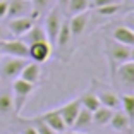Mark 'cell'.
<instances>
[{"mask_svg":"<svg viewBox=\"0 0 134 134\" xmlns=\"http://www.w3.org/2000/svg\"><path fill=\"white\" fill-rule=\"evenodd\" d=\"M35 84L28 83V81H24V79L17 77L12 81V96H14V114L19 115L23 112L24 105L28 103V98L33 95V91H35Z\"/></svg>","mask_w":134,"mask_h":134,"instance_id":"obj_1","label":"cell"},{"mask_svg":"<svg viewBox=\"0 0 134 134\" xmlns=\"http://www.w3.org/2000/svg\"><path fill=\"white\" fill-rule=\"evenodd\" d=\"M29 59H19V57H2L0 59V79L12 83L14 79L19 77L23 67L28 64Z\"/></svg>","mask_w":134,"mask_h":134,"instance_id":"obj_2","label":"cell"},{"mask_svg":"<svg viewBox=\"0 0 134 134\" xmlns=\"http://www.w3.org/2000/svg\"><path fill=\"white\" fill-rule=\"evenodd\" d=\"M105 48H107L108 60H110V64H112V69H115L117 65H120V64L127 62V60L131 59V47L119 43L114 38L105 40Z\"/></svg>","mask_w":134,"mask_h":134,"instance_id":"obj_3","label":"cell"},{"mask_svg":"<svg viewBox=\"0 0 134 134\" xmlns=\"http://www.w3.org/2000/svg\"><path fill=\"white\" fill-rule=\"evenodd\" d=\"M62 23H64V14L62 10H60L59 5H55V7H52L50 10L47 12V17H45V33H47V38L48 41H50L52 45L55 43L57 40V35H59L60 28H62Z\"/></svg>","mask_w":134,"mask_h":134,"instance_id":"obj_4","label":"cell"},{"mask_svg":"<svg viewBox=\"0 0 134 134\" xmlns=\"http://www.w3.org/2000/svg\"><path fill=\"white\" fill-rule=\"evenodd\" d=\"M0 53L9 57H19V59H29V48L21 38H9L0 41Z\"/></svg>","mask_w":134,"mask_h":134,"instance_id":"obj_5","label":"cell"},{"mask_svg":"<svg viewBox=\"0 0 134 134\" xmlns=\"http://www.w3.org/2000/svg\"><path fill=\"white\" fill-rule=\"evenodd\" d=\"M114 72H115V76H117L122 90H126V91L134 90V62L132 60H127V62L117 65L114 69Z\"/></svg>","mask_w":134,"mask_h":134,"instance_id":"obj_6","label":"cell"},{"mask_svg":"<svg viewBox=\"0 0 134 134\" xmlns=\"http://www.w3.org/2000/svg\"><path fill=\"white\" fill-rule=\"evenodd\" d=\"M35 23L36 21L33 19L31 16H23V17L7 19V24H5V26H7V29H9L12 38H21L23 35H26V33L29 31V28H31Z\"/></svg>","mask_w":134,"mask_h":134,"instance_id":"obj_7","label":"cell"},{"mask_svg":"<svg viewBox=\"0 0 134 134\" xmlns=\"http://www.w3.org/2000/svg\"><path fill=\"white\" fill-rule=\"evenodd\" d=\"M28 48H29V60L38 62V64H43L52 57L53 45H52L48 40H45V41H38V43L29 45Z\"/></svg>","mask_w":134,"mask_h":134,"instance_id":"obj_8","label":"cell"},{"mask_svg":"<svg viewBox=\"0 0 134 134\" xmlns=\"http://www.w3.org/2000/svg\"><path fill=\"white\" fill-rule=\"evenodd\" d=\"M38 117L41 119L47 126H50L57 134H62V132H65V131H67V126H65V122H64V119H62V115H60L59 108L43 112V114H40Z\"/></svg>","mask_w":134,"mask_h":134,"instance_id":"obj_9","label":"cell"},{"mask_svg":"<svg viewBox=\"0 0 134 134\" xmlns=\"http://www.w3.org/2000/svg\"><path fill=\"white\" fill-rule=\"evenodd\" d=\"M90 17H91V14L88 10H84V12H79V14L71 16V19H67L72 38H79L84 33V29L88 28V23H90Z\"/></svg>","mask_w":134,"mask_h":134,"instance_id":"obj_10","label":"cell"},{"mask_svg":"<svg viewBox=\"0 0 134 134\" xmlns=\"http://www.w3.org/2000/svg\"><path fill=\"white\" fill-rule=\"evenodd\" d=\"M79 110H81V100H79V98L71 100V102H67L65 105L59 107V112H60V115H62V119H64V122H65L67 129L72 127V124H74V120H76V117H77Z\"/></svg>","mask_w":134,"mask_h":134,"instance_id":"obj_11","label":"cell"},{"mask_svg":"<svg viewBox=\"0 0 134 134\" xmlns=\"http://www.w3.org/2000/svg\"><path fill=\"white\" fill-rule=\"evenodd\" d=\"M31 2L29 0H9L7 17L5 19H14V17H23L31 14Z\"/></svg>","mask_w":134,"mask_h":134,"instance_id":"obj_12","label":"cell"},{"mask_svg":"<svg viewBox=\"0 0 134 134\" xmlns=\"http://www.w3.org/2000/svg\"><path fill=\"white\" fill-rule=\"evenodd\" d=\"M96 95H98V100L103 107H108L112 110L120 108V96L115 91L108 90V88H100V90H96Z\"/></svg>","mask_w":134,"mask_h":134,"instance_id":"obj_13","label":"cell"},{"mask_svg":"<svg viewBox=\"0 0 134 134\" xmlns=\"http://www.w3.org/2000/svg\"><path fill=\"white\" fill-rule=\"evenodd\" d=\"M19 77L36 86V84L40 83V79H41V67H40V64L38 62H33V60H31V62L28 60V64L23 67Z\"/></svg>","mask_w":134,"mask_h":134,"instance_id":"obj_14","label":"cell"},{"mask_svg":"<svg viewBox=\"0 0 134 134\" xmlns=\"http://www.w3.org/2000/svg\"><path fill=\"white\" fill-rule=\"evenodd\" d=\"M112 38L122 45L134 47V29L131 26H117L112 33Z\"/></svg>","mask_w":134,"mask_h":134,"instance_id":"obj_15","label":"cell"},{"mask_svg":"<svg viewBox=\"0 0 134 134\" xmlns=\"http://www.w3.org/2000/svg\"><path fill=\"white\" fill-rule=\"evenodd\" d=\"M21 40H23L24 43L29 47V45L38 43V41H45V40H48V38H47V33H45V28H43V26H40V24L35 23L31 28H29V31L26 33V35L21 36Z\"/></svg>","mask_w":134,"mask_h":134,"instance_id":"obj_16","label":"cell"},{"mask_svg":"<svg viewBox=\"0 0 134 134\" xmlns=\"http://www.w3.org/2000/svg\"><path fill=\"white\" fill-rule=\"evenodd\" d=\"M14 112V96L12 90L2 88L0 90V115H9Z\"/></svg>","mask_w":134,"mask_h":134,"instance_id":"obj_17","label":"cell"},{"mask_svg":"<svg viewBox=\"0 0 134 134\" xmlns=\"http://www.w3.org/2000/svg\"><path fill=\"white\" fill-rule=\"evenodd\" d=\"M91 126H93V112L84 108V107H81V110H79L72 127H74L76 131H83V129H88V127H91Z\"/></svg>","mask_w":134,"mask_h":134,"instance_id":"obj_18","label":"cell"},{"mask_svg":"<svg viewBox=\"0 0 134 134\" xmlns=\"http://www.w3.org/2000/svg\"><path fill=\"white\" fill-rule=\"evenodd\" d=\"M79 100H81V107H84V108H88V110H91V112H95L96 108L102 105L100 100H98V95H96V90H93V88L84 91L83 95L79 96Z\"/></svg>","mask_w":134,"mask_h":134,"instance_id":"obj_19","label":"cell"},{"mask_svg":"<svg viewBox=\"0 0 134 134\" xmlns=\"http://www.w3.org/2000/svg\"><path fill=\"white\" fill-rule=\"evenodd\" d=\"M71 40H72L71 28H69V23H67V19H64L62 28H60L59 35H57V40H55V43H53V47H57L59 50H64L65 47H69Z\"/></svg>","mask_w":134,"mask_h":134,"instance_id":"obj_20","label":"cell"},{"mask_svg":"<svg viewBox=\"0 0 134 134\" xmlns=\"http://www.w3.org/2000/svg\"><path fill=\"white\" fill-rule=\"evenodd\" d=\"M108 124H110V127H112L114 131H119V132H122V131H126L127 127L131 126V119L127 117V115L124 114V112L115 110Z\"/></svg>","mask_w":134,"mask_h":134,"instance_id":"obj_21","label":"cell"},{"mask_svg":"<svg viewBox=\"0 0 134 134\" xmlns=\"http://www.w3.org/2000/svg\"><path fill=\"white\" fill-rule=\"evenodd\" d=\"M114 112L115 110H112V108H108V107L100 105L98 108L93 112V124H96V126H107V124L110 122Z\"/></svg>","mask_w":134,"mask_h":134,"instance_id":"obj_22","label":"cell"},{"mask_svg":"<svg viewBox=\"0 0 134 134\" xmlns=\"http://www.w3.org/2000/svg\"><path fill=\"white\" fill-rule=\"evenodd\" d=\"M52 5H53V0H31V7L33 9H31V14H29V16L36 21L40 17V14L50 10Z\"/></svg>","mask_w":134,"mask_h":134,"instance_id":"obj_23","label":"cell"},{"mask_svg":"<svg viewBox=\"0 0 134 134\" xmlns=\"http://www.w3.org/2000/svg\"><path fill=\"white\" fill-rule=\"evenodd\" d=\"M120 107L127 117L134 119V93H124L120 96Z\"/></svg>","mask_w":134,"mask_h":134,"instance_id":"obj_24","label":"cell"},{"mask_svg":"<svg viewBox=\"0 0 134 134\" xmlns=\"http://www.w3.org/2000/svg\"><path fill=\"white\" fill-rule=\"evenodd\" d=\"M90 9V0H69L67 4V14L69 16H74V14H79V12H84Z\"/></svg>","mask_w":134,"mask_h":134,"instance_id":"obj_25","label":"cell"},{"mask_svg":"<svg viewBox=\"0 0 134 134\" xmlns=\"http://www.w3.org/2000/svg\"><path fill=\"white\" fill-rule=\"evenodd\" d=\"M120 10H122V2H117V4H110V5H103V7L95 9L96 14H98V16H103V17L115 16V14H119Z\"/></svg>","mask_w":134,"mask_h":134,"instance_id":"obj_26","label":"cell"},{"mask_svg":"<svg viewBox=\"0 0 134 134\" xmlns=\"http://www.w3.org/2000/svg\"><path fill=\"white\" fill-rule=\"evenodd\" d=\"M26 122H28V124H31V126L35 127L36 131H38V134H57L55 131L52 129L50 126H47V124H45L43 120H41V119L38 117V115H36L35 119H29V120H26Z\"/></svg>","mask_w":134,"mask_h":134,"instance_id":"obj_27","label":"cell"},{"mask_svg":"<svg viewBox=\"0 0 134 134\" xmlns=\"http://www.w3.org/2000/svg\"><path fill=\"white\" fill-rule=\"evenodd\" d=\"M119 0H90V7L91 9H98L103 5H110V4H117Z\"/></svg>","mask_w":134,"mask_h":134,"instance_id":"obj_28","label":"cell"},{"mask_svg":"<svg viewBox=\"0 0 134 134\" xmlns=\"http://www.w3.org/2000/svg\"><path fill=\"white\" fill-rule=\"evenodd\" d=\"M7 9H9V0H0V19L7 17Z\"/></svg>","mask_w":134,"mask_h":134,"instance_id":"obj_29","label":"cell"},{"mask_svg":"<svg viewBox=\"0 0 134 134\" xmlns=\"http://www.w3.org/2000/svg\"><path fill=\"white\" fill-rule=\"evenodd\" d=\"M9 38H12V36H10V33H9L7 26L0 24V41H4V40H9Z\"/></svg>","mask_w":134,"mask_h":134,"instance_id":"obj_30","label":"cell"},{"mask_svg":"<svg viewBox=\"0 0 134 134\" xmlns=\"http://www.w3.org/2000/svg\"><path fill=\"white\" fill-rule=\"evenodd\" d=\"M26 124H28V122H26ZM21 134H38V131H36L31 124H28L26 127H23V129H21Z\"/></svg>","mask_w":134,"mask_h":134,"instance_id":"obj_31","label":"cell"},{"mask_svg":"<svg viewBox=\"0 0 134 134\" xmlns=\"http://www.w3.org/2000/svg\"><path fill=\"white\" fill-rule=\"evenodd\" d=\"M62 134H83V132H79V131H65Z\"/></svg>","mask_w":134,"mask_h":134,"instance_id":"obj_32","label":"cell"},{"mask_svg":"<svg viewBox=\"0 0 134 134\" xmlns=\"http://www.w3.org/2000/svg\"><path fill=\"white\" fill-rule=\"evenodd\" d=\"M129 60H132V62H134V47H131V59Z\"/></svg>","mask_w":134,"mask_h":134,"instance_id":"obj_33","label":"cell"},{"mask_svg":"<svg viewBox=\"0 0 134 134\" xmlns=\"http://www.w3.org/2000/svg\"><path fill=\"white\" fill-rule=\"evenodd\" d=\"M119 2H122V4H124V2H129V0H119Z\"/></svg>","mask_w":134,"mask_h":134,"instance_id":"obj_34","label":"cell"},{"mask_svg":"<svg viewBox=\"0 0 134 134\" xmlns=\"http://www.w3.org/2000/svg\"><path fill=\"white\" fill-rule=\"evenodd\" d=\"M131 28H132V29H134V24H132V26H131Z\"/></svg>","mask_w":134,"mask_h":134,"instance_id":"obj_35","label":"cell"},{"mask_svg":"<svg viewBox=\"0 0 134 134\" xmlns=\"http://www.w3.org/2000/svg\"><path fill=\"white\" fill-rule=\"evenodd\" d=\"M0 59H2V53H0Z\"/></svg>","mask_w":134,"mask_h":134,"instance_id":"obj_36","label":"cell"},{"mask_svg":"<svg viewBox=\"0 0 134 134\" xmlns=\"http://www.w3.org/2000/svg\"><path fill=\"white\" fill-rule=\"evenodd\" d=\"M132 129H134V126H132ZM132 134H134V132H132Z\"/></svg>","mask_w":134,"mask_h":134,"instance_id":"obj_37","label":"cell"},{"mask_svg":"<svg viewBox=\"0 0 134 134\" xmlns=\"http://www.w3.org/2000/svg\"><path fill=\"white\" fill-rule=\"evenodd\" d=\"M29 2H31V0H29Z\"/></svg>","mask_w":134,"mask_h":134,"instance_id":"obj_38","label":"cell"},{"mask_svg":"<svg viewBox=\"0 0 134 134\" xmlns=\"http://www.w3.org/2000/svg\"><path fill=\"white\" fill-rule=\"evenodd\" d=\"M12 134H14V132H12Z\"/></svg>","mask_w":134,"mask_h":134,"instance_id":"obj_39","label":"cell"}]
</instances>
